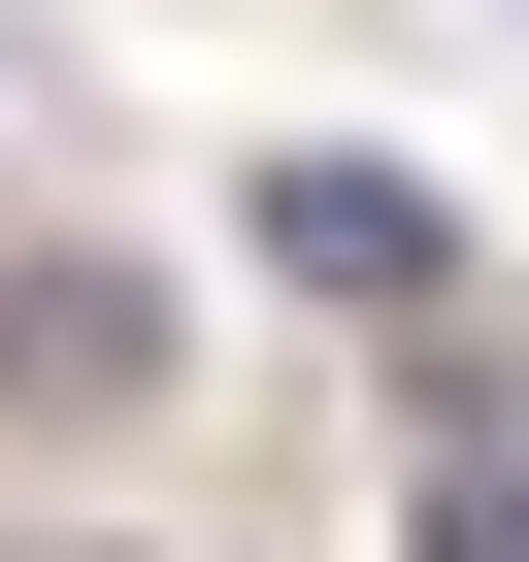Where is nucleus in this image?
<instances>
[{
    "mask_svg": "<svg viewBox=\"0 0 529 562\" xmlns=\"http://www.w3.org/2000/svg\"><path fill=\"white\" fill-rule=\"evenodd\" d=\"M264 265H299V299H430V199L397 166H264Z\"/></svg>",
    "mask_w": 529,
    "mask_h": 562,
    "instance_id": "f257e3e1",
    "label": "nucleus"
},
{
    "mask_svg": "<svg viewBox=\"0 0 529 562\" xmlns=\"http://www.w3.org/2000/svg\"><path fill=\"white\" fill-rule=\"evenodd\" d=\"M0 397L100 430V397H133V265H34V299H0Z\"/></svg>",
    "mask_w": 529,
    "mask_h": 562,
    "instance_id": "f03ea898",
    "label": "nucleus"
},
{
    "mask_svg": "<svg viewBox=\"0 0 529 562\" xmlns=\"http://www.w3.org/2000/svg\"><path fill=\"white\" fill-rule=\"evenodd\" d=\"M430 562H529V463H430Z\"/></svg>",
    "mask_w": 529,
    "mask_h": 562,
    "instance_id": "7ed1b4c3",
    "label": "nucleus"
}]
</instances>
